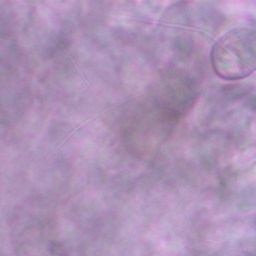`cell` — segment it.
<instances>
[{"label": "cell", "mask_w": 256, "mask_h": 256, "mask_svg": "<svg viewBox=\"0 0 256 256\" xmlns=\"http://www.w3.org/2000/svg\"><path fill=\"white\" fill-rule=\"evenodd\" d=\"M211 63L215 73L227 80L247 77L256 70V30L235 28L214 44Z\"/></svg>", "instance_id": "1"}]
</instances>
